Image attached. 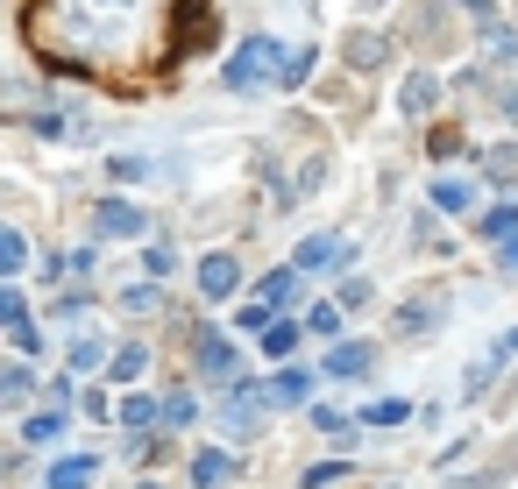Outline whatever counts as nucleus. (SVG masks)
<instances>
[{"label":"nucleus","mask_w":518,"mask_h":489,"mask_svg":"<svg viewBox=\"0 0 518 489\" xmlns=\"http://www.w3.org/2000/svg\"><path fill=\"white\" fill-rule=\"evenodd\" d=\"M306 326H313L320 341H334V334H341V312H334V305H313V312H306Z\"/></svg>","instance_id":"obj_21"},{"label":"nucleus","mask_w":518,"mask_h":489,"mask_svg":"<svg viewBox=\"0 0 518 489\" xmlns=\"http://www.w3.org/2000/svg\"><path fill=\"white\" fill-rule=\"evenodd\" d=\"M334 263H348V249L334 234H313V241H299V270H334Z\"/></svg>","instance_id":"obj_7"},{"label":"nucleus","mask_w":518,"mask_h":489,"mask_svg":"<svg viewBox=\"0 0 518 489\" xmlns=\"http://www.w3.org/2000/svg\"><path fill=\"white\" fill-rule=\"evenodd\" d=\"M433 107V86H426V78H412V86H405V114H426Z\"/></svg>","instance_id":"obj_28"},{"label":"nucleus","mask_w":518,"mask_h":489,"mask_svg":"<svg viewBox=\"0 0 518 489\" xmlns=\"http://www.w3.org/2000/svg\"><path fill=\"white\" fill-rule=\"evenodd\" d=\"M192 482H199V489H220V482H235V454H220V447L192 454Z\"/></svg>","instance_id":"obj_5"},{"label":"nucleus","mask_w":518,"mask_h":489,"mask_svg":"<svg viewBox=\"0 0 518 489\" xmlns=\"http://www.w3.org/2000/svg\"><path fill=\"white\" fill-rule=\"evenodd\" d=\"M412 412H405V404L398 397H384V404H369V412H362V426H405Z\"/></svg>","instance_id":"obj_18"},{"label":"nucleus","mask_w":518,"mask_h":489,"mask_svg":"<svg viewBox=\"0 0 518 489\" xmlns=\"http://www.w3.org/2000/svg\"><path fill=\"white\" fill-rule=\"evenodd\" d=\"M22 319H29V312H22V291H8V284H0V326H8V334H15Z\"/></svg>","instance_id":"obj_23"},{"label":"nucleus","mask_w":518,"mask_h":489,"mask_svg":"<svg viewBox=\"0 0 518 489\" xmlns=\"http://www.w3.org/2000/svg\"><path fill=\"white\" fill-rule=\"evenodd\" d=\"M313 426H320V433H348V412H334V404H313Z\"/></svg>","instance_id":"obj_27"},{"label":"nucleus","mask_w":518,"mask_h":489,"mask_svg":"<svg viewBox=\"0 0 518 489\" xmlns=\"http://www.w3.org/2000/svg\"><path fill=\"white\" fill-rule=\"evenodd\" d=\"M291 284H299V270H270V277L256 284V298H249V305H263V312H270V305H284V298H291Z\"/></svg>","instance_id":"obj_11"},{"label":"nucleus","mask_w":518,"mask_h":489,"mask_svg":"<svg viewBox=\"0 0 518 489\" xmlns=\"http://www.w3.org/2000/svg\"><path fill=\"white\" fill-rule=\"evenodd\" d=\"M100 362V341H71V369H93Z\"/></svg>","instance_id":"obj_30"},{"label":"nucleus","mask_w":518,"mask_h":489,"mask_svg":"<svg viewBox=\"0 0 518 489\" xmlns=\"http://www.w3.org/2000/svg\"><path fill=\"white\" fill-rule=\"evenodd\" d=\"M291 348H299V326H291V319H270V326H263V355L277 362V355H291Z\"/></svg>","instance_id":"obj_14"},{"label":"nucleus","mask_w":518,"mask_h":489,"mask_svg":"<svg viewBox=\"0 0 518 489\" xmlns=\"http://www.w3.org/2000/svg\"><path fill=\"white\" fill-rule=\"evenodd\" d=\"M483 234H490V241H511V234H518V213H511V206L483 213Z\"/></svg>","instance_id":"obj_19"},{"label":"nucleus","mask_w":518,"mask_h":489,"mask_svg":"<svg viewBox=\"0 0 518 489\" xmlns=\"http://www.w3.org/2000/svg\"><path fill=\"white\" fill-rule=\"evenodd\" d=\"M107 369H114V383H135L142 369H150V348H121V355H114Z\"/></svg>","instance_id":"obj_15"},{"label":"nucleus","mask_w":518,"mask_h":489,"mask_svg":"<svg viewBox=\"0 0 518 489\" xmlns=\"http://www.w3.org/2000/svg\"><path fill=\"white\" fill-rule=\"evenodd\" d=\"M199 419V404H192V390H171L164 404H157V426H192Z\"/></svg>","instance_id":"obj_12"},{"label":"nucleus","mask_w":518,"mask_h":489,"mask_svg":"<svg viewBox=\"0 0 518 489\" xmlns=\"http://www.w3.org/2000/svg\"><path fill=\"white\" fill-rule=\"evenodd\" d=\"M270 71H284V50H277V36H249V43L228 57V86H235V93H249V86H270Z\"/></svg>","instance_id":"obj_1"},{"label":"nucleus","mask_w":518,"mask_h":489,"mask_svg":"<svg viewBox=\"0 0 518 489\" xmlns=\"http://www.w3.org/2000/svg\"><path fill=\"white\" fill-rule=\"evenodd\" d=\"M22 263H29V241L15 227H0V270H22Z\"/></svg>","instance_id":"obj_17"},{"label":"nucleus","mask_w":518,"mask_h":489,"mask_svg":"<svg viewBox=\"0 0 518 489\" xmlns=\"http://www.w3.org/2000/svg\"><path fill=\"white\" fill-rule=\"evenodd\" d=\"M306 397H313V376H299V369H284L270 383V404H306Z\"/></svg>","instance_id":"obj_13"},{"label":"nucleus","mask_w":518,"mask_h":489,"mask_svg":"<svg viewBox=\"0 0 518 489\" xmlns=\"http://www.w3.org/2000/svg\"><path fill=\"white\" fill-rule=\"evenodd\" d=\"M490 383H497V355H490V362H476V369H469V397H476V390H490Z\"/></svg>","instance_id":"obj_29"},{"label":"nucleus","mask_w":518,"mask_h":489,"mask_svg":"<svg viewBox=\"0 0 518 489\" xmlns=\"http://www.w3.org/2000/svg\"><path fill=\"white\" fill-rule=\"evenodd\" d=\"M192 348H199V376H213V383H235V362H242V355H235V341H228V334L199 326V341H192Z\"/></svg>","instance_id":"obj_2"},{"label":"nucleus","mask_w":518,"mask_h":489,"mask_svg":"<svg viewBox=\"0 0 518 489\" xmlns=\"http://www.w3.org/2000/svg\"><path fill=\"white\" fill-rule=\"evenodd\" d=\"M93 475H100V468H93L86 454H79V461H57V468H50V489H93Z\"/></svg>","instance_id":"obj_10"},{"label":"nucleus","mask_w":518,"mask_h":489,"mask_svg":"<svg viewBox=\"0 0 518 489\" xmlns=\"http://www.w3.org/2000/svg\"><path fill=\"white\" fill-rule=\"evenodd\" d=\"M306 71H313V50H291V57H284V78H277V86H299Z\"/></svg>","instance_id":"obj_25"},{"label":"nucleus","mask_w":518,"mask_h":489,"mask_svg":"<svg viewBox=\"0 0 518 489\" xmlns=\"http://www.w3.org/2000/svg\"><path fill=\"white\" fill-rule=\"evenodd\" d=\"M504 270H518V234H511V241H504Z\"/></svg>","instance_id":"obj_31"},{"label":"nucleus","mask_w":518,"mask_h":489,"mask_svg":"<svg viewBox=\"0 0 518 489\" xmlns=\"http://www.w3.org/2000/svg\"><path fill=\"white\" fill-rule=\"evenodd\" d=\"M64 426H71V419H64V383H57V390H50V404H43V412L22 426V440H29V447H43V440H57Z\"/></svg>","instance_id":"obj_3"},{"label":"nucleus","mask_w":518,"mask_h":489,"mask_svg":"<svg viewBox=\"0 0 518 489\" xmlns=\"http://www.w3.org/2000/svg\"><path fill=\"white\" fill-rule=\"evenodd\" d=\"M121 426L150 433V426H157V404H150V397H128V404H121Z\"/></svg>","instance_id":"obj_16"},{"label":"nucleus","mask_w":518,"mask_h":489,"mask_svg":"<svg viewBox=\"0 0 518 489\" xmlns=\"http://www.w3.org/2000/svg\"><path fill=\"white\" fill-rule=\"evenodd\" d=\"M93 220H100V234H142V206H121V199H107Z\"/></svg>","instance_id":"obj_8"},{"label":"nucleus","mask_w":518,"mask_h":489,"mask_svg":"<svg viewBox=\"0 0 518 489\" xmlns=\"http://www.w3.org/2000/svg\"><path fill=\"white\" fill-rule=\"evenodd\" d=\"M377 57H384L377 36H355V43H348V64H377Z\"/></svg>","instance_id":"obj_26"},{"label":"nucleus","mask_w":518,"mask_h":489,"mask_svg":"<svg viewBox=\"0 0 518 489\" xmlns=\"http://www.w3.org/2000/svg\"><path fill=\"white\" fill-rule=\"evenodd\" d=\"M369 362H377V348H369V341H334V355H327V376H362Z\"/></svg>","instance_id":"obj_6"},{"label":"nucleus","mask_w":518,"mask_h":489,"mask_svg":"<svg viewBox=\"0 0 518 489\" xmlns=\"http://www.w3.org/2000/svg\"><path fill=\"white\" fill-rule=\"evenodd\" d=\"M22 397H29V369H8V376H0V412L22 404Z\"/></svg>","instance_id":"obj_20"},{"label":"nucleus","mask_w":518,"mask_h":489,"mask_svg":"<svg viewBox=\"0 0 518 489\" xmlns=\"http://www.w3.org/2000/svg\"><path fill=\"white\" fill-rule=\"evenodd\" d=\"M341 475H348L341 461H320V468H306V475H299V489H327V482H341Z\"/></svg>","instance_id":"obj_22"},{"label":"nucleus","mask_w":518,"mask_h":489,"mask_svg":"<svg viewBox=\"0 0 518 489\" xmlns=\"http://www.w3.org/2000/svg\"><path fill=\"white\" fill-rule=\"evenodd\" d=\"M235 284H242V263H235V256H206V263H199V291H206V298H228Z\"/></svg>","instance_id":"obj_4"},{"label":"nucleus","mask_w":518,"mask_h":489,"mask_svg":"<svg viewBox=\"0 0 518 489\" xmlns=\"http://www.w3.org/2000/svg\"><path fill=\"white\" fill-rule=\"evenodd\" d=\"M121 305H128V312H157V284H128Z\"/></svg>","instance_id":"obj_24"},{"label":"nucleus","mask_w":518,"mask_h":489,"mask_svg":"<svg viewBox=\"0 0 518 489\" xmlns=\"http://www.w3.org/2000/svg\"><path fill=\"white\" fill-rule=\"evenodd\" d=\"M433 206H440V213H469V206H476V185H462V178H440V185H433Z\"/></svg>","instance_id":"obj_9"}]
</instances>
